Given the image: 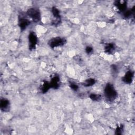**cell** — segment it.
I'll list each match as a JSON object with an SVG mask.
<instances>
[{
  "label": "cell",
  "instance_id": "1",
  "mask_svg": "<svg viewBox=\"0 0 135 135\" xmlns=\"http://www.w3.org/2000/svg\"><path fill=\"white\" fill-rule=\"evenodd\" d=\"M104 95L107 101L112 102L118 96V93L113 85L110 83H107L104 89Z\"/></svg>",
  "mask_w": 135,
  "mask_h": 135
},
{
  "label": "cell",
  "instance_id": "2",
  "mask_svg": "<svg viewBox=\"0 0 135 135\" xmlns=\"http://www.w3.org/2000/svg\"><path fill=\"white\" fill-rule=\"evenodd\" d=\"M26 14L35 23H38L41 20V13L39 9L37 8L31 7L28 8L26 11Z\"/></svg>",
  "mask_w": 135,
  "mask_h": 135
},
{
  "label": "cell",
  "instance_id": "3",
  "mask_svg": "<svg viewBox=\"0 0 135 135\" xmlns=\"http://www.w3.org/2000/svg\"><path fill=\"white\" fill-rule=\"evenodd\" d=\"M66 43V40L64 37H55L52 38L48 42L49 46L51 48H55L62 46Z\"/></svg>",
  "mask_w": 135,
  "mask_h": 135
},
{
  "label": "cell",
  "instance_id": "4",
  "mask_svg": "<svg viewBox=\"0 0 135 135\" xmlns=\"http://www.w3.org/2000/svg\"><path fill=\"white\" fill-rule=\"evenodd\" d=\"M28 43L29 49L31 50H34L38 42V38L34 32H31L28 34Z\"/></svg>",
  "mask_w": 135,
  "mask_h": 135
},
{
  "label": "cell",
  "instance_id": "5",
  "mask_svg": "<svg viewBox=\"0 0 135 135\" xmlns=\"http://www.w3.org/2000/svg\"><path fill=\"white\" fill-rule=\"evenodd\" d=\"M30 24V21L25 16L20 15L18 18V25L21 31L25 30L27 27Z\"/></svg>",
  "mask_w": 135,
  "mask_h": 135
},
{
  "label": "cell",
  "instance_id": "6",
  "mask_svg": "<svg viewBox=\"0 0 135 135\" xmlns=\"http://www.w3.org/2000/svg\"><path fill=\"white\" fill-rule=\"evenodd\" d=\"M114 5L118 11L121 13L127 9V2L125 1H116L114 2Z\"/></svg>",
  "mask_w": 135,
  "mask_h": 135
},
{
  "label": "cell",
  "instance_id": "7",
  "mask_svg": "<svg viewBox=\"0 0 135 135\" xmlns=\"http://www.w3.org/2000/svg\"><path fill=\"white\" fill-rule=\"evenodd\" d=\"M134 77V72L129 70L126 72L123 77L122 78L123 82L126 84H130L133 81Z\"/></svg>",
  "mask_w": 135,
  "mask_h": 135
},
{
  "label": "cell",
  "instance_id": "8",
  "mask_svg": "<svg viewBox=\"0 0 135 135\" xmlns=\"http://www.w3.org/2000/svg\"><path fill=\"white\" fill-rule=\"evenodd\" d=\"M60 79L59 75H54L51 80V81L50 82V86L51 88H53L54 89H58L60 86Z\"/></svg>",
  "mask_w": 135,
  "mask_h": 135
},
{
  "label": "cell",
  "instance_id": "9",
  "mask_svg": "<svg viewBox=\"0 0 135 135\" xmlns=\"http://www.w3.org/2000/svg\"><path fill=\"white\" fill-rule=\"evenodd\" d=\"M0 108L2 111L4 112H7L9 111L10 108V103L8 100L3 98L0 101Z\"/></svg>",
  "mask_w": 135,
  "mask_h": 135
},
{
  "label": "cell",
  "instance_id": "10",
  "mask_svg": "<svg viewBox=\"0 0 135 135\" xmlns=\"http://www.w3.org/2000/svg\"><path fill=\"white\" fill-rule=\"evenodd\" d=\"M116 50V46L113 43H108L105 44L104 46V51L108 54H112Z\"/></svg>",
  "mask_w": 135,
  "mask_h": 135
},
{
  "label": "cell",
  "instance_id": "11",
  "mask_svg": "<svg viewBox=\"0 0 135 135\" xmlns=\"http://www.w3.org/2000/svg\"><path fill=\"white\" fill-rule=\"evenodd\" d=\"M50 88V82H48L47 81H44L41 85L40 89L42 93H45L48 91Z\"/></svg>",
  "mask_w": 135,
  "mask_h": 135
},
{
  "label": "cell",
  "instance_id": "12",
  "mask_svg": "<svg viewBox=\"0 0 135 135\" xmlns=\"http://www.w3.org/2000/svg\"><path fill=\"white\" fill-rule=\"evenodd\" d=\"M134 7H133L131 9H127L124 12L122 13L123 16L126 18H130L132 16H134Z\"/></svg>",
  "mask_w": 135,
  "mask_h": 135
},
{
  "label": "cell",
  "instance_id": "13",
  "mask_svg": "<svg viewBox=\"0 0 135 135\" xmlns=\"http://www.w3.org/2000/svg\"><path fill=\"white\" fill-rule=\"evenodd\" d=\"M51 12H52V13L53 16L57 20H60L61 15H60V11L57 7H56L55 6H53L51 9Z\"/></svg>",
  "mask_w": 135,
  "mask_h": 135
},
{
  "label": "cell",
  "instance_id": "14",
  "mask_svg": "<svg viewBox=\"0 0 135 135\" xmlns=\"http://www.w3.org/2000/svg\"><path fill=\"white\" fill-rule=\"evenodd\" d=\"M96 82V81L93 78H90L88 79H86L84 81L83 83V85L85 86V87H88V86H91L93 85Z\"/></svg>",
  "mask_w": 135,
  "mask_h": 135
},
{
  "label": "cell",
  "instance_id": "15",
  "mask_svg": "<svg viewBox=\"0 0 135 135\" xmlns=\"http://www.w3.org/2000/svg\"><path fill=\"white\" fill-rule=\"evenodd\" d=\"M89 98L93 101H99L101 99V96L99 94L95 93H91L89 95Z\"/></svg>",
  "mask_w": 135,
  "mask_h": 135
},
{
  "label": "cell",
  "instance_id": "16",
  "mask_svg": "<svg viewBox=\"0 0 135 135\" xmlns=\"http://www.w3.org/2000/svg\"><path fill=\"white\" fill-rule=\"evenodd\" d=\"M69 86H70V88L74 91H77L79 89L78 85L76 83L72 82H71L69 83Z\"/></svg>",
  "mask_w": 135,
  "mask_h": 135
},
{
  "label": "cell",
  "instance_id": "17",
  "mask_svg": "<svg viewBox=\"0 0 135 135\" xmlns=\"http://www.w3.org/2000/svg\"><path fill=\"white\" fill-rule=\"evenodd\" d=\"M85 51L86 54H91L93 53V48L91 46L88 45V46H87L85 47Z\"/></svg>",
  "mask_w": 135,
  "mask_h": 135
},
{
  "label": "cell",
  "instance_id": "18",
  "mask_svg": "<svg viewBox=\"0 0 135 135\" xmlns=\"http://www.w3.org/2000/svg\"><path fill=\"white\" fill-rule=\"evenodd\" d=\"M123 130V128L122 125L120 126H118L115 130V133L117 134H121L122 133Z\"/></svg>",
  "mask_w": 135,
  "mask_h": 135
}]
</instances>
